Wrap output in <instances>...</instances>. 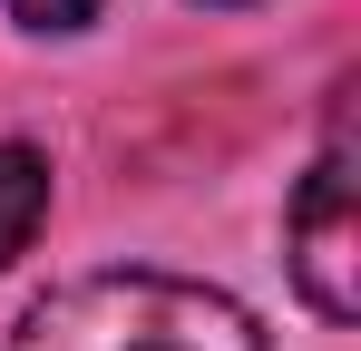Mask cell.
<instances>
[{"label":"cell","mask_w":361,"mask_h":351,"mask_svg":"<svg viewBox=\"0 0 361 351\" xmlns=\"http://www.w3.org/2000/svg\"><path fill=\"white\" fill-rule=\"evenodd\" d=\"M39 225H49V156L39 147H0V264L30 254Z\"/></svg>","instance_id":"obj_3"},{"label":"cell","mask_w":361,"mask_h":351,"mask_svg":"<svg viewBox=\"0 0 361 351\" xmlns=\"http://www.w3.org/2000/svg\"><path fill=\"white\" fill-rule=\"evenodd\" d=\"M0 10H10L20 30H88L108 0H0Z\"/></svg>","instance_id":"obj_4"},{"label":"cell","mask_w":361,"mask_h":351,"mask_svg":"<svg viewBox=\"0 0 361 351\" xmlns=\"http://www.w3.org/2000/svg\"><path fill=\"white\" fill-rule=\"evenodd\" d=\"M0 351H274V342L235 292L127 264V273H78L39 292Z\"/></svg>","instance_id":"obj_1"},{"label":"cell","mask_w":361,"mask_h":351,"mask_svg":"<svg viewBox=\"0 0 361 351\" xmlns=\"http://www.w3.org/2000/svg\"><path fill=\"white\" fill-rule=\"evenodd\" d=\"M283 264L293 292L322 322H352L361 312V205H352V127L322 137V156L302 166L293 205H283Z\"/></svg>","instance_id":"obj_2"}]
</instances>
